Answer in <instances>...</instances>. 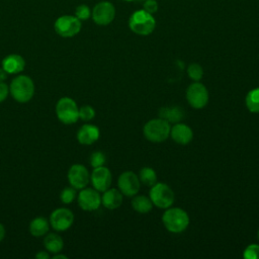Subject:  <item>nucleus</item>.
Wrapping results in <instances>:
<instances>
[{
    "instance_id": "obj_21",
    "label": "nucleus",
    "mask_w": 259,
    "mask_h": 259,
    "mask_svg": "<svg viewBox=\"0 0 259 259\" xmlns=\"http://www.w3.org/2000/svg\"><path fill=\"white\" fill-rule=\"evenodd\" d=\"M132 207L139 213H148L153 208V202L149 196L146 195H135L133 196Z\"/></svg>"
},
{
    "instance_id": "obj_15",
    "label": "nucleus",
    "mask_w": 259,
    "mask_h": 259,
    "mask_svg": "<svg viewBox=\"0 0 259 259\" xmlns=\"http://www.w3.org/2000/svg\"><path fill=\"white\" fill-rule=\"evenodd\" d=\"M170 137L171 139L179 145H187L192 141L193 132L190 126L185 123L176 122L170 130Z\"/></svg>"
},
{
    "instance_id": "obj_1",
    "label": "nucleus",
    "mask_w": 259,
    "mask_h": 259,
    "mask_svg": "<svg viewBox=\"0 0 259 259\" xmlns=\"http://www.w3.org/2000/svg\"><path fill=\"white\" fill-rule=\"evenodd\" d=\"M188 213L180 207H168L162 215V223L167 231L174 234L184 232L189 225Z\"/></svg>"
},
{
    "instance_id": "obj_7",
    "label": "nucleus",
    "mask_w": 259,
    "mask_h": 259,
    "mask_svg": "<svg viewBox=\"0 0 259 259\" xmlns=\"http://www.w3.org/2000/svg\"><path fill=\"white\" fill-rule=\"evenodd\" d=\"M82 23L75 15H62L55 21V31L62 37H73L81 30Z\"/></svg>"
},
{
    "instance_id": "obj_32",
    "label": "nucleus",
    "mask_w": 259,
    "mask_h": 259,
    "mask_svg": "<svg viewBox=\"0 0 259 259\" xmlns=\"http://www.w3.org/2000/svg\"><path fill=\"white\" fill-rule=\"evenodd\" d=\"M9 93V87L6 83L0 82V102L4 101Z\"/></svg>"
},
{
    "instance_id": "obj_17",
    "label": "nucleus",
    "mask_w": 259,
    "mask_h": 259,
    "mask_svg": "<svg viewBox=\"0 0 259 259\" xmlns=\"http://www.w3.org/2000/svg\"><path fill=\"white\" fill-rule=\"evenodd\" d=\"M25 61L24 59L17 54H11L6 56L2 60V68L8 74H17L24 70Z\"/></svg>"
},
{
    "instance_id": "obj_11",
    "label": "nucleus",
    "mask_w": 259,
    "mask_h": 259,
    "mask_svg": "<svg viewBox=\"0 0 259 259\" xmlns=\"http://www.w3.org/2000/svg\"><path fill=\"white\" fill-rule=\"evenodd\" d=\"M74 223V213L66 207H60L55 209L50 217L51 227L58 231L63 232L68 230Z\"/></svg>"
},
{
    "instance_id": "obj_8",
    "label": "nucleus",
    "mask_w": 259,
    "mask_h": 259,
    "mask_svg": "<svg viewBox=\"0 0 259 259\" xmlns=\"http://www.w3.org/2000/svg\"><path fill=\"white\" fill-rule=\"evenodd\" d=\"M186 99L191 107L201 109L208 102V91L206 87L199 81L193 82L187 87Z\"/></svg>"
},
{
    "instance_id": "obj_29",
    "label": "nucleus",
    "mask_w": 259,
    "mask_h": 259,
    "mask_svg": "<svg viewBox=\"0 0 259 259\" xmlns=\"http://www.w3.org/2000/svg\"><path fill=\"white\" fill-rule=\"evenodd\" d=\"M105 156L102 152L100 151H96V152H93L90 156V164L93 168H96V167H100V166H104V163H105Z\"/></svg>"
},
{
    "instance_id": "obj_10",
    "label": "nucleus",
    "mask_w": 259,
    "mask_h": 259,
    "mask_svg": "<svg viewBox=\"0 0 259 259\" xmlns=\"http://www.w3.org/2000/svg\"><path fill=\"white\" fill-rule=\"evenodd\" d=\"M91 16L96 24L107 25L111 23L115 17V8L110 2L101 1L94 6L91 11Z\"/></svg>"
},
{
    "instance_id": "obj_28",
    "label": "nucleus",
    "mask_w": 259,
    "mask_h": 259,
    "mask_svg": "<svg viewBox=\"0 0 259 259\" xmlns=\"http://www.w3.org/2000/svg\"><path fill=\"white\" fill-rule=\"evenodd\" d=\"M243 257L245 259H259V244L248 245L243 252Z\"/></svg>"
},
{
    "instance_id": "obj_2",
    "label": "nucleus",
    "mask_w": 259,
    "mask_h": 259,
    "mask_svg": "<svg viewBox=\"0 0 259 259\" xmlns=\"http://www.w3.org/2000/svg\"><path fill=\"white\" fill-rule=\"evenodd\" d=\"M9 92L14 100L20 103H25L29 101L34 94V83L30 77L18 75L11 81Z\"/></svg>"
},
{
    "instance_id": "obj_9",
    "label": "nucleus",
    "mask_w": 259,
    "mask_h": 259,
    "mask_svg": "<svg viewBox=\"0 0 259 259\" xmlns=\"http://www.w3.org/2000/svg\"><path fill=\"white\" fill-rule=\"evenodd\" d=\"M117 185L122 195L133 197L140 191L141 181L136 173L133 171H125L119 175Z\"/></svg>"
},
{
    "instance_id": "obj_24",
    "label": "nucleus",
    "mask_w": 259,
    "mask_h": 259,
    "mask_svg": "<svg viewBox=\"0 0 259 259\" xmlns=\"http://www.w3.org/2000/svg\"><path fill=\"white\" fill-rule=\"evenodd\" d=\"M139 179L141 183H143L146 186H153L157 181V173L155 170L151 167H144L139 172Z\"/></svg>"
},
{
    "instance_id": "obj_35",
    "label": "nucleus",
    "mask_w": 259,
    "mask_h": 259,
    "mask_svg": "<svg viewBox=\"0 0 259 259\" xmlns=\"http://www.w3.org/2000/svg\"><path fill=\"white\" fill-rule=\"evenodd\" d=\"M4 237H5V228H4V226L0 223V242L4 239Z\"/></svg>"
},
{
    "instance_id": "obj_33",
    "label": "nucleus",
    "mask_w": 259,
    "mask_h": 259,
    "mask_svg": "<svg viewBox=\"0 0 259 259\" xmlns=\"http://www.w3.org/2000/svg\"><path fill=\"white\" fill-rule=\"evenodd\" d=\"M36 259H49L50 258V253L48 251H39L35 254Z\"/></svg>"
},
{
    "instance_id": "obj_13",
    "label": "nucleus",
    "mask_w": 259,
    "mask_h": 259,
    "mask_svg": "<svg viewBox=\"0 0 259 259\" xmlns=\"http://www.w3.org/2000/svg\"><path fill=\"white\" fill-rule=\"evenodd\" d=\"M68 180L75 189L85 188L90 180V175L87 168L81 164H74L68 171Z\"/></svg>"
},
{
    "instance_id": "obj_31",
    "label": "nucleus",
    "mask_w": 259,
    "mask_h": 259,
    "mask_svg": "<svg viewBox=\"0 0 259 259\" xmlns=\"http://www.w3.org/2000/svg\"><path fill=\"white\" fill-rule=\"evenodd\" d=\"M144 10H146L150 14L157 12L158 4H157L156 0H146L144 3Z\"/></svg>"
},
{
    "instance_id": "obj_12",
    "label": "nucleus",
    "mask_w": 259,
    "mask_h": 259,
    "mask_svg": "<svg viewBox=\"0 0 259 259\" xmlns=\"http://www.w3.org/2000/svg\"><path fill=\"white\" fill-rule=\"evenodd\" d=\"M78 204L86 211L97 209L101 204V196L95 188H83L78 194Z\"/></svg>"
},
{
    "instance_id": "obj_3",
    "label": "nucleus",
    "mask_w": 259,
    "mask_h": 259,
    "mask_svg": "<svg viewBox=\"0 0 259 259\" xmlns=\"http://www.w3.org/2000/svg\"><path fill=\"white\" fill-rule=\"evenodd\" d=\"M130 29L139 35H149L156 27V20L152 14L144 9L135 11L128 19Z\"/></svg>"
},
{
    "instance_id": "obj_18",
    "label": "nucleus",
    "mask_w": 259,
    "mask_h": 259,
    "mask_svg": "<svg viewBox=\"0 0 259 259\" xmlns=\"http://www.w3.org/2000/svg\"><path fill=\"white\" fill-rule=\"evenodd\" d=\"M101 203L107 209H115L122 203V193L119 191V189L108 188L103 191L101 196Z\"/></svg>"
},
{
    "instance_id": "obj_6",
    "label": "nucleus",
    "mask_w": 259,
    "mask_h": 259,
    "mask_svg": "<svg viewBox=\"0 0 259 259\" xmlns=\"http://www.w3.org/2000/svg\"><path fill=\"white\" fill-rule=\"evenodd\" d=\"M56 114L65 124L75 123L79 119V107L70 97H62L56 105Z\"/></svg>"
},
{
    "instance_id": "obj_34",
    "label": "nucleus",
    "mask_w": 259,
    "mask_h": 259,
    "mask_svg": "<svg viewBox=\"0 0 259 259\" xmlns=\"http://www.w3.org/2000/svg\"><path fill=\"white\" fill-rule=\"evenodd\" d=\"M7 76H8V73L3 68H1L0 69V82H3L7 78Z\"/></svg>"
},
{
    "instance_id": "obj_16",
    "label": "nucleus",
    "mask_w": 259,
    "mask_h": 259,
    "mask_svg": "<svg viewBox=\"0 0 259 259\" xmlns=\"http://www.w3.org/2000/svg\"><path fill=\"white\" fill-rule=\"evenodd\" d=\"M99 136L100 132L96 125L85 123L79 128L77 133V140L80 144L88 146L95 143L99 139Z\"/></svg>"
},
{
    "instance_id": "obj_38",
    "label": "nucleus",
    "mask_w": 259,
    "mask_h": 259,
    "mask_svg": "<svg viewBox=\"0 0 259 259\" xmlns=\"http://www.w3.org/2000/svg\"><path fill=\"white\" fill-rule=\"evenodd\" d=\"M122 1H133V0H122Z\"/></svg>"
},
{
    "instance_id": "obj_23",
    "label": "nucleus",
    "mask_w": 259,
    "mask_h": 259,
    "mask_svg": "<svg viewBox=\"0 0 259 259\" xmlns=\"http://www.w3.org/2000/svg\"><path fill=\"white\" fill-rule=\"evenodd\" d=\"M245 104L250 112L259 113V87L254 88L247 93Z\"/></svg>"
},
{
    "instance_id": "obj_14",
    "label": "nucleus",
    "mask_w": 259,
    "mask_h": 259,
    "mask_svg": "<svg viewBox=\"0 0 259 259\" xmlns=\"http://www.w3.org/2000/svg\"><path fill=\"white\" fill-rule=\"evenodd\" d=\"M90 181L93 187L100 192L105 191L111 185L112 175L110 170L105 166L96 167L93 169L90 175Z\"/></svg>"
},
{
    "instance_id": "obj_4",
    "label": "nucleus",
    "mask_w": 259,
    "mask_h": 259,
    "mask_svg": "<svg viewBox=\"0 0 259 259\" xmlns=\"http://www.w3.org/2000/svg\"><path fill=\"white\" fill-rule=\"evenodd\" d=\"M170 123L167 120L159 117L147 121L144 125L143 134L145 138L152 143H162L170 136Z\"/></svg>"
},
{
    "instance_id": "obj_37",
    "label": "nucleus",
    "mask_w": 259,
    "mask_h": 259,
    "mask_svg": "<svg viewBox=\"0 0 259 259\" xmlns=\"http://www.w3.org/2000/svg\"><path fill=\"white\" fill-rule=\"evenodd\" d=\"M257 238H258V240H259V230H258V233H257Z\"/></svg>"
},
{
    "instance_id": "obj_36",
    "label": "nucleus",
    "mask_w": 259,
    "mask_h": 259,
    "mask_svg": "<svg viewBox=\"0 0 259 259\" xmlns=\"http://www.w3.org/2000/svg\"><path fill=\"white\" fill-rule=\"evenodd\" d=\"M61 258L62 259H68V256H66L64 254H59V253H57L53 256V259H61Z\"/></svg>"
},
{
    "instance_id": "obj_22",
    "label": "nucleus",
    "mask_w": 259,
    "mask_h": 259,
    "mask_svg": "<svg viewBox=\"0 0 259 259\" xmlns=\"http://www.w3.org/2000/svg\"><path fill=\"white\" fill-rule=\"evenodd\" d=\"M160 117L169 123L180 122L183 118V110L179 107H163L160 109Z\"/></svg>"
},
{
    "instance_id": "obj_25",
    "label": "nucleus",
    "mask_w": 259,
    "mask_h": 259,
    "mask_svg": "<svg viewBox=\"0 0 259 259\" xmlns=\"http://www.w3.org/2000/svg\"><path fill=\"white\" fill-rule=\"evenodd\" d=\"M187 75L192 81L198 82L203 76V69L199 64L192 63L187 67Z\"/></svg>"
},
{
    "instance_id": "obj_20",
    "label": "nucleus",
    "mask_w": 259,
    "mask_h": 259,
    "mask_svg": "<svg viewBox=\"0 0 259 259\" xmlns=\"http://www.w3.org/2000/svg\"><path fill=\"white\" fill-rule=\"evenodd\" d=\"M50 222L44 217L33 219L29 224V232L33 237H42L48 234Z\"/></svg>"
},
{
    "instance_id": "obj_19",
    "label": "nucleus",
    "mask_w": 259,
    "mask_h": 259,
    "mask_svg": "<svg viewBox=\"0 0 259 259\" xmlns=\"http://www.w3.org/2000/svg\"><path fill=\"white\" fill-rule=\"evenodd\" d=\"M44 246L49 253L57 254L62 251L64 247V241L62 237L57 234H46V237L44 239Z\"/></svg>"
},
{
    "instance_id": "obj_27",
    "label": "nucleus",
    "mask_w": 259,
    "mask_h": 259,
    "mask_svg": "<svg viewBox=\"0 0 259 259\" xmlns=\"http://www.w3.org/2000/svg\"><path fill=\"white\" fill-rule=\"evenodd\" d=\"M95 116V110L90 105H83L79 108V118H81L84 121H89Z\"/></svg>"
},
{
    "instance_id": "obj_5",
    "label": "nucleus",
    "mask_w": 259,
    "mask_h": 259,
    "mask_svg": "<svg viewBox=\"0 0 259 259\" xmlns=\"http://www.w3.org/2000/svg\"><path fill=\"white\" fill-rule=\"evenodd\" d=\"M149 197L153 202V205L166 209L170 207L174 202V191L169 185L163 182H156L150 188Z\"/></svg>"
},
{
    "instance_id": "obj_30",
    "label": "nucleus",
    "mask_w": 259,
    "mask_h": 259,
    "mask_svg": "<svg viewBox=\"0 0 259 259\" xmlns=\"http://www.w3.org/2000/svg\"><path fill=\"white\" fill-rule=\"evenodd\" d=\"M75 16L81 21L87 20L91 16V10L87 5L81 4V5L77 6V8L75 10Z\"/></svg>"
},
{
    "instance_id": "obj_26",
    "label": "nucleus",
    "mask_w": 259,
    "mask_h": 259,
    "mask_svg": "<svg viewBox=\"0 0 259 259\" xmlns=\"http://www.w3.org/2000/svg\"><path fill=\"white\" fill-rule=\"evenodd\" d=\"M76 197V189L74 187H66L60 194L61 201L65 204H70Z\"/></svg>"
}]
</instances>
